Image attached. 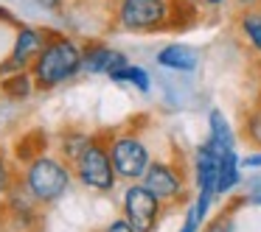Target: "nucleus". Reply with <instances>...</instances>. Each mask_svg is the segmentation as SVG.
I'll list each match as a JSON object with an SVG mask.
<instances>
[{"label": "nucleus", "instance_id": "f257e3e1", "mask_svg": "<svg viewBox=\"0 0 261 232\" xmlns=\"http://www.w3.org/2000/svg\"><path fill=\"white\" fill-rule=\"evenodd\" d=\"M79 68H82V56L76 51V45L68 40H57L42 48V53L37 56L34 76L42 87H54V84H62L65 79H70Z\"/></svg>", "mask_w": 261, "mask_h": 232}, {"label": "nucleus", "instance_id": "f03ea898", "mask_svg": "<svg viewBox=\"0 0 261 232\" xmlns=\"http://www.w3.org/2000/svg\"><path fill=\"white\" fill-rule=\"evenodd\" d=\"M29 182L31 193H34L40 202H57L65 190H68V182H70V174L62 162L51 157H37L34 162L29 165Z\"/></svg>", "mask_w": 261, "mask_h": 232}, {"label": "nucleus", "instance_id": "7ed1b4c3", "mask_svg": "<svg viewBox=\"0 0 261 232\" xmlns=\"http://www.w3.org/2000/svg\"><path fill=\"white\" fill-rule=\"evenodd\" d=\"M76 174L82 176L87 187H96V190H110L115 185V165L110 151L101 143H85L82 154L76 157Z\"/></svg>", "mask_w": 261, "mask_h": 232}, {"label": "nucleus", "instance_id": "20e7f679", "mask_svg": "<svg viewBox=\"0 0 261 232\" xmlns=\"http://www.w3.org/2000/svg\"><path fill=\"white\" fill-rule=\"evenodd\" d=\"M163 213V202L146 185H129L124 193V215L138 232H154Z\"/></svg>", "mask_w": 261, "mask_h": 232}, {"label": "nucleus", "instance_id": "39448f33", "mask_svg": "<svg viewBox=\"0 0 261 232\" xmlns=\"http://www.w3.org/2000/svg\"><path fill=\"white\" fill-rule=\"evenodd\" d=\"M110 157H113L115 174L124 176V179H143L146 168L152 165V159H149V148L132 135L113 140V146H110Z\"/></svg>", "mask_w": 261, "mask_h": 232}, {"label": "nucleus", "instance_id": "423d86ee", "mask_svg": "<svg viewBox=\"0 0 261 232\" xmlns=\"http://www.w3.org/2000/svg\"><path fill=\"white\" fill-rule=\"evenodd\" d=\"M118 20L132 31L158 28L169 20V6L166 0H121Z\"/></svg>", "mask_w": 261, "mask_h": 232}, {"label": "nucleus", "instance_id": "0eeeda50", "mask_svg": "<svg viewBox=\"0 0 261 232\" xmlns=\"http://www.w3.org/2000/svg\"><path fill=\"white\" fill-rule=\"evenodd\" d=\"M143 185L160 198V202H177L182 196V174L171 162H152L143 174Z\"/></svg>", "mask_w": 261, "mask_h": 232}, {"label": "nucleus", "instance_id": "6e6552de", "mask_svg": "<svg viewBox=\"0 0 261 232\" xmlns=\"http://www.w3.org/2000/svg\"><path fill=\"white\" fill-rule=\"evenodd\" d=\"M222 157L225 154H219L208 140H205V146H199L197 159H194V174H197V187L202 193H214L216 196V179H219Z\"/></svg>", "mask_w": 261, "mask_h": 232}, {"label": "nucleus", "instance_id": "1a4fd4ad", "mask_svg": "<svg viewBox=\"0 0 261 232\" xmlns=\"http://www.w3.org/2000/svg\"><path fill=\"white\" fill-rule=\"evenodd\" d=\"M126 64V56L118 51H110V48H93L87 51V56L82 59V68L87 73H115Z\"/></svg>", "mask_w": 261, "mask_h": 232}, {"label": "nucleus", "instance_id": "9d476101", "mask_svg": "<svg viewBox=\"0 0 261 232\" xmlns=\"http://www.w3.org/2000/svg\"><path fill=\"white\" fill-rule=\"evenodd\" d=\"M42 53V40L37 31L31 28H23L17 34V42H14V51H12V59H9V68H23L31 56H40Z\"/></svg>", "mask_w": 261, "mask_h": 232}, {"label": "nucleus", "instance_id": "9b49d317", "mask_svg": "<svg viewBox=\"0 0 261 232\" xmlns=\"http://www.w3.org/2000/svg\"><path fill=\"white\" fill-rule=\"evenodd\" d=\"M158 62L169 70H182V73H191L197 68V53L186 45H166L163 51L158 53Z\"/></svg>", "mask_w": 261, "mask_h": 232}, {"label": "nucleus", "instance_id": "f8f14e48", "mask_svg": "<svg viewBox=\"0 0 261 232\" xmlns=\"http://www.w3.org/2000/svg\"><path fill=\"white\" fill-rule=\"evenodd\" d=\"M208 126H211L208 143H211V146H214L219 154H227V151L233 148V131H230L227 118L219 112V109H214V112L208 115Z\"/></svg>", "mask_w": 261, "mask_h": 232}, {"label": "nucleus", "instance_id": "ddd939ff", "mask_svg": "<svg viewBox=\"0 0 261 232\" xmlns=\"http://www.w3.org/2000/svg\"><path fill=\"white\" fill-rule=\"evenodd\" d=\"M239 168H242V162H239L236 151H227L225 157H222V165H219V179H216V196H225V193H230L233 187L242 182V174H239Z\"/></svg>", "mask_w": 261, "mask_h": 232}, {"label": "nucleus", "instance_id": "4468645a", "mask_svg": "<svg viewBox=\"0 0 261 232\" xmlns=\"http://www.w3.org/2000/svg\"><path fill=\"white\" fill-rule=\"evenodd\" d=\"M211 198H214V193H202V190H199L197 202H194L191 207H188V213H186V224L180 226V232H199V226H202L205 215H208Z\"/></svg>", "mask_w": 261, "mask_h": 232}, {"label": "nucleus", "instance_id": "2eb2a0df", "mask_svg": "<svg viewBox=\"0 0 261 232\" xmlns=\"http://www.w3.org/2000/svg\"><path fill=\"white\" fill-rule=\"evenodd\" d=\"M113 81H129V84H135L141 92H149V73L143 68H135V64H124L121 70H115Z\"/></svg>", "mask_w": 261, "mask_h": 232}, {"label": "nucleus", "instance_id": "dca6fc26", "mask_svg": "<svg viewBox=\"0 0 261 232\" xmlns=\"http://www.w3.org/2000/svg\"><path fill=\"white\" fill-rule=\"evenodd\" d=\"M242 31L250 40L255 51H261V14H244L242 17Z\"/></svg>", "mask_w": 261, "mask_h": 232}, {"label": "nucleus", "instance_id": "f3484780", "mask_svg": "<svg viewBox=\"0 0 261 232\" xmlns=\"http://www.w3.org/2000/svg\"><path fill=\"white\" fill-rule=\"evenodd\" d=\"M244 137H247L253 146L261 148V109H255L253 115H247V120H244Z\"/></svg>", "mask_w": 261, "mask_h": 232}, {"label": "nucleus", "instance_id": "a211bd4d", "mask_svg": "<svg viewBox=\"0 0 261 232\" xmlns=\"http://www.w3.org/2000/svg\"><path fill=\"white\" fill-rule=\"evenodd\" d=\"M104 232H138V229H135V226H132L126 218H121V221H113V224H110Z\"/></svg>", "mask_w": 261, "mask_h": 232}, {"label": "nucleus", "instance_id": "6ab92c4d", "mask_svg": "<svg viewBox=\"0 0 261 232\" xmlns=\"http://www.w3.org/2000/svg\"><path fill=\"white\" fill-rule=\"evenodd\" d=\"M242 168H261V154H250V157H244Z\"/></svg>", "mask_w": 261, "mask_h": 232}, {"label": "nucleus", "instance_id": "aec40b11", "mask_svg": "<svg viewBox=\"0 0 261 232\" xmlns=\"http://www.w3.org/2000/svg\"><path fill=\"white\" fill-rule=\"evenodd\" d=\"M40 6H45V9H54V6H59V0H37Z\"/></svg>", "mask_w": 261, "mask_h": 232}, {"label": "nucleus", "instance_id": "412c9836", "mask_svg": "<svg viewBox=\"0 0 261 232\" xmlns=\"http://www.w3.org/2000/svg\"><path fill=\"white\" fill-rule=\"evenodd\" d=\"M205 6H222V3H227V0H202Z\"/></svg>", "mask_w": 261, "mask_h": 232}, {"label": "nucleus", "instance_id": "4be33fe9", "mask_svg": "<svg viewBox=\"0 0 261 232\" xmlns=\"http://www.w3.org/2000/svg\"><path fill=\"white\" fill-rule=\"evenodd\" d=\"M242 6H253V3H258V0H239Z\"/></svg>", "mask_w": 261, "mask_h": 232}, {"label": "nucleus", "instance_id": "5701e85b", "mask_svg": "<svg viewBox=\"0 0 261 232\" xmlns=\"http://www.w3.org/2000/svg\"><path fill=\"white\" fill-rule=\"evenodd\" d=\"M258 202H261V196H258Z\"/></svg>", "mask_w": 261, "mask_h": 232}]
</instances>
